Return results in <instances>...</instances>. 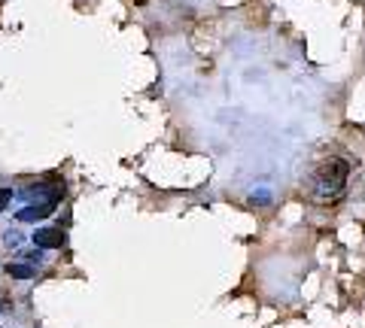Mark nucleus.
<instances>
[{
	"label": "nucleus",
	"instance_id": "6",
	"mask_svg": "<svg viewBox=\"0 0 365 328\" xmlns=\"http://www.w3.org/2000/svg\"><path fill=\"white\" fill-rule=\"evenodd\" d=\"M13 201V189H0V213L6 210V203Z\"/></svg>",
	"mask_w": 365,
	"mask_h": 328
},
{
	"label": "nucleus",
	"instance_id": "1",
	"mask_svg": "<svg viewBox=\"0 0 365 328\" xmlns=\"http://www.w3.org/2000/svg\"><path fill=\"white\" fill-rule=\"evenodd\" d=\"M350 167L341 158H329V162L319 164L317 179H314V201L319 203H332L344 195V183H347Z\"/></svg>",
	"mask_w": 365,
	"mask_h": 328
},
{
	"label": "nucleus",
	"instance_id": "3",
	"mask_svg": "<svg viewBox=\"0 0 365 328\" xmlns=\"http://www.w3.org/2000/svg\"><path fill=\"white\" fill-rule=\"evenodd\" d=\"M55 210V203H28L25 210H19L16 216L21 219V222H37V219H46L49 213Z\"/></svg>",
	"mask_w": 365,
	"mask_h": 328
},
{
	"label": "nucleus",
	"instance_id": "5",
	"mask_svg": "<svg viewBox=\"0 0 365 328\" xmlns=\"http://www.w3.org/2000/svg\"><path fill=\"white\" fill-rule=\"evenodd\" d=\"M4 243H6V246H19V243H21V234H19V231H6V234H4Z\"/></svg>",
	"mask_w": 365,
	"mask_h": 328
},
{
	"label": "nucleus",
	"instance_id": "4",
	"mask_svg": "<svg viewBox=\"0 0 365 328\" xmlns=\"http://www.w3.org/2000/svg\"><path fill=\"white\" fill-rule=\"evenodd\" d=\"M6 270H9V277H16V280H28V277L37 274V265L34 262H19V265H9Z\"/></svg>",
	"mask_w": 365,
	"mask_h": 328
},
{
	"label": "nucleus",
	"instance_id": "2",
	"mask_svg": "<svg viewBox=\"0 0 365 328\" xmlns=\"http://www.w3.org/2000/svg\"><path fill=\"white\" fill-rule=\"evenodd\" d=\"M34 243H37L40 250H61L64 234H61V228H40L37 234H34Z\"/></svg>",
	"mask_w": 365,
	"mask_h": 328
}]
</instances>
